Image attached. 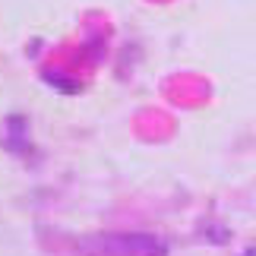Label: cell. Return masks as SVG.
<instances>
[{
  "instance_id": "6da1fadb",
  "label": "cell",
  "mask_w": 256,
  "mask_h": 256,
  "mask_svg": "<svg viewBox=\"0 0 256 256\" xmlns=\"http://www.w3.org/2000/svg\"><path fill=\"white\" fill-rule=\"evenodd\" d=\"M80 250L88 256H164L162 238L155 234H88L80 240Z\"/></svg>"
}]
</instances>
